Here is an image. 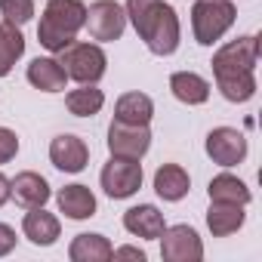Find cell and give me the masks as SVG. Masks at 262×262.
Returning <instances> with one entry per match:
<instances>
[{"label":"cell","instance_id":"5","mask_svg":"<svg viewBox=\"0 0 262 262\" xmlns=\"http://www.w3.org/2000/svg\"><path fill=\"white\" fill-rule=\"evenodd\" d=\"M59 56H62L59 62H62L65 74L77 83H96V80H102V74L108 68V59H105L99 43H77L74 40Z\"/></svg>","mask_w":262,"mask_h":262},{"label":"cell","instance_id":"25","mask_svg":"<svg viewBox=\"0 0 262 262\" xmlns=\"http://www.w3.org/2000/svg\"><path fill=\"white\" fill-rule=\"evenodd\" d=\"M0 16H4L7 25L22 28L34 16V0H0Z\"/></svg>","mask_w":262,"mask_h":262},{"label":"cell","instance_id":"8","mask_svg":"<svg viewBox=\"0 0 262 262\" xmlns=\"http://www.w3.org/2000/svg\"><path fill=\"white\" fill-rule=\"evenodd\" d=\"M83 25L90 28L93 40H102V43L117 40L123 34V28H126V10L117 4V0H96V4L86 10Z\"/></svg>","mask_w":262,"mask_h":262},{"label":"cell","instance_id":"11","mask_svg":"<svg viewBox=\"0 0 262 262\" xmlns=\"http://www.w3.org/2000/svg\"><path fill=\"white\" fill-rule=\"evenodd\" d=\"M50 161L62 173H80L90 164V148H86V142L80 136L62 133V136H56L50 142Z\"/></svg>","mask_w":262,"mask_h":262},{"label":"cell","instance_id":"27","mask_svg":"<svg viewBox=\"0 0 262 262\" xmlns=\"http://www.w3.org/2000/svg\"><path fill=\"white\" fill-rule=\"evenodd\" d=\"M13 247H16V231L7 222H0V256L13 253Z\"/></svg>","mask_w":262,"mask_h":262},{"label":"cell","instance_id":"26","mask_svg":"<svg viewBox=\"0 0 262 262\" xmlns=\"http://www.w3.org/2000/svg\"><path fill=\"white\" fill-rule=\"evenodd\" d=\"M19 151V136L13 133V129L0 126V164H10Z\"/></svg>","mask_w":262,"mask_h":262},{"label":"cell","instance_id":"22","mask_svg":"<svg viewBox=\"0 0 262 262\" xmlns=\"http://www.w3.org/2000/svg\"><path fill=\"white\" fill-rule=\"evenodd\" d=\"M207 194H210V201H225V204H241V207H247L250 198H253L250 188H247L237 176H231V173L213 176L210 185H207Z\"/></svg>","mask_w":262,"mask_h":262},{"label":"cell","instance_id":"6","mask_svg":"<svg viewBox=\"0 0 262 262\" xmlns=\"http://www.w3.org/2000/svg\"><path fill=\"white\" fill-rule=\"evenodd\" d=\"M99 182H102L105 194L114 198V201L133 198V194L142 188V164H139V161H129V158H111V161L102 167Z\"/></svg>","mask_w":262,"mask_h":262},{"label":"cell","instance_id":"9","mask_svg":"<svg viewBox=\"0 0 262 262\" xmlns=\"http://www.w3.org/2000/svg\"><path fill=\"white\" fill-rule=\"evenodd\" d=\"M161 256L167 262H198L204 259V244L191 225H170L161 231Z\"/></svg>","mask_w":262,"mask_h":262},{"label":"cell","instance_id":"16","mask_svg":"<svg viewBox=\"0 0 262 262\" xmlns=\"http://www.w3.org/2000/svg\"><path fill=\"white\" fill-rule=\"evenodd\" d=\"M151 114H155V102L145 93H123L114 105V120H120V123L148 126Z\"/></svg>","mask_w":262,"mask_h":262},{"label":"cell","instance_id":"20","mask_svg":"<svg viewBox=\"0 0 262 262\" xmlns=\"http://www.w3.org/2000/svg\"><path fill=\"white\" fill-rule=\"evenodd\" d=\"M170 90L185 105H204L210 99V83L201 74H194V71H176L170 77Z\"/></svg>","mask_w":262,"mask_h":262},{"label":"cell","instance_id":"4","mask_svg":"<svg viewBox=\"0 0 262 262\" xmlns=\"http://www.w3.org/2000/svg\"><path fill=\"white\" fill-rule=\"evenodd\" d=\"M237 19V10L231 0H198L191 7V31L194 40L204 47H213Z\"/></svg>","mask_w":262,"mask_h":262},{"label":"cell","instance_id":"23","mask_svg":"<svg viewBox=\"0 0 262 262\" xmlns=\"http://www.w3.org/2000/svg\"><path fill=\"white\" fill-rule=\"evenodd\" d=\"M65 105H68V111H71L74 117H93V114L102 111L105 93L96 90L93 83H80L77 90H71V93L65 96Z\"/></svg>","mask_w":262,"mask_h":262},{"label":"cell","instance_id":"18","mask_svg":"<svg viewBox=\"0 0 262 262\" xmlns=\"http://www.w3.org/2000/svg\"><path fill=\"white\" fill-rule=\"evenodd\" d=\"M65 80H68V74H65V68H62L59 59H34L28 65V83L37 86V90H43V93L65 90Z\"/></svg>","mask_w":262,"mask_h":262},{"label":"cell","instance_id":"21","mask_svg":"<svg viewBox=\"0 0 262 262\" xmlns=\"http://www.w3.org/2000/svg\"><path fill=\"white\" fill-rule=\"evenodd\" d=\"M111 253H114V247L102 234H77L68 247L71 262H108Z\"/></svg>","mask_w":262,"mask_h":262},{"label":"cell","instance_id":"7","mask_svg":"<svg viewBox=\"0 0 262 262\" xmlns=\"http://www.w3.org/2000/svg\"><path fill=\"white\" fill-rule=\"evenodd\" d=\"M148 148H151V133H148V126L111 120V126H108V151H111V158L142 161V158L148 155Z\"/></svg>","mask_w":262,"mask_h":262},{"label":"cell","instance_id":"17","mask_svg":"<svg viewBox=\"0 0 262 262\" xmlns=\"http://www.w3.org/2000/svg\"><path fill=\"white\" fill-rule=\"evenodd\" d=\"M56 201H59V210L68 219H90V216H96V194L86 185H65L56 194Z\"/></svg>","mask_w":262,"mask_h":262},{"label":"cell","instance_id":"10","mask_svg":"<svg viewBox=\"0 0 262 262\" xmlns=\"http://www.w3.org/2000/svg\"><path fill=\"white\" fill-rule=\"evenodd\" d=\"M207 155L219 167H234L247 158V139L234 126H216L207 133Z\"/></svg>","mask_w":262,"mask_h":262},{"label":"cell","instance_id":"1","mask_svg":"<svg viewBox=\"0 0 262 262\" xmlns=\"http://www.w3.org/2000/svg\"><path fill=\"white\" fill-rule=\"evenodd\" d=\"M256 62H259V37H253V34L225 43L213 56V62H210L213 77H216L219 93L228 102H250L256 96V77H253Z\"/></svg>","mask_w":262,"mask_h":262},{"label":"cell","instance_id":"15","mask_svg":"<svg viewBox=\"0 0 262 262\" xmlns=\"http://www.w3.org/2000/svg\"><path fill=\"white\" fill-rule=\"evenodd\" d=\"M244 225V207L241 204H225V201H210L207 210V228L213 237H228Z\"/></svg>","mask_w":262,"mask_h":262},{"label":"cell","instance_id":"14","mask_svg":"<svg viewBox=\"0 0 262 262\" xmlns=\"http://www.w3.org/2000/svg\"><path fill=\"white\" fill-rule=\"evenodd\" d=\"M22 231H25V237H28L31 244H37V247H50V244L59 241L62 225H59V219H56L53 213H47L43 207H31V210L25 213Z\"/></svg>","mask_w":262,"mask_h":262},{"label":"cell","instance_id":"3","mask_svg":"<svg viewBox=\"0 0 262 262\" xmlns=\"http://www.w3.org/2000/svg\"><path fill=\"white\" fill-rule=\"evenodd\" d=\"M83 22H86V7L80 0H47L37 25V40L50 53H62L68 43H74Z\"/></svg>","mask_w":262,"mask_h":262},{"label":"cell","instance_id":"29","mask_svg":"<svg viewBox=\"0 0 262 262\" xmlns=\"http://www.w3.org/2000/svg\"><path fill=\"white\" fill-rule=\"evenodd\" d=\"M7 201H10V179L0 173V207H4Z\"/></svg>","mask_w":262,"mask_h":262},{"label":"cell","instance_id":"24","mask_svg":"<svg viewBox=\"0 0 262 262\" xmlns=\"http://www.w3.org/2000/svg\"><path fill=\"white\" fill-rule=\"evenodd\" d=\"M25 56V37L16 25H0V77H7L13 65Z\"/></svg>","mask_w":262,"mask_h":262},{"label":"cell","instance_id":"19","mask_svg":"<svg viewBox=\"0 0 262 262\" xmlns=\"http://www.w3.org/2000/svg\"><path fill=\"white\" fill-rule=\"evenodd\" d=\"M188 188H191V179H188V173L179 164L158 167V173H155V191L164 201H182L188 194Z\"/></svg>","mask_w":262,"mask_h":262},{"label":"cell","instance_id":"13","mask_svg":"<svg viewBox=\"0 0 262 262\" xmlns=\"http://www.w3.org/2000/svg\"><path fill=\"white\" fill-rule=\"evenodd\" d=\"M123 228L129 234H136V237H145V241H158L161 231L167 228L164 222V213L151 204H139V207H129L123 213Z\"/></svg>","mask_w":262,"mask_h":262},{"label":"cell","instance_id":"2","mask_svg":"<svg viewBox=\"0 0 262 262\" xmlns=\"http://www.w3.org/2000/svg\"><path fill=\"white\" fill-rule=\"evenodd\" d=\"M126 19L155 56H173L179 50V16L164 0H126Z\"/></svg>","mask_w":262,"mask_h":262},{"label":"cell","instance_id":"12","mask_svg":"<svg viewBox=\"0 0 262 262\" xmlns=\"http://www.w3.org/2000/svg\"><path fill=\"white\" fill-rule=\"evenodd\" d=\"M10 198H16L19 207L31 210V207H43L50 201V182L34 173V170H25L19 173L16 179H10Z\"/></svg>","mask_w":262,"mask_h":262},{"label":"cell","instance_id":"28","mask_svg":"<svg viewBox=\"0 0 262 262\" xmlns=\"http://www.w3.org/2000/svg\"><path fill=\"white\" fill-rule=\"evenodd\" d=\"M111 256H114V259H139V262H145V253L136 250V247H120V250H114Z\"/></svg>","mask_w":262,"mask_h":262}]
</instances>
